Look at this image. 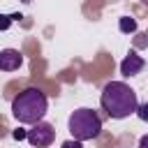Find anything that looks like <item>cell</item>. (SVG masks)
Instances as JSON below:
<instances>
[{
    "label": "cell",
    "instance_id": "1",
    "mask_svg": "<svg viewBox=\"0 0 148 148\" xmlns=\"http://www.w3.org/2000/svg\"><path fill=\"white\" fill-rule=\"evenodd\" d=\"M99 102H102V109L116 120H123V118L132 116L139 106L136 92L123 81H109L102 90Z\"/></svg>",
    "mask_w": 148,
    "mask_h": 148
},
{
    "label": "cell",
    "instance_id": "10",
    "mask_svg": "<svg viewBox=\"0 0 148 148\" xmlns=\"http://www.w3.org/2000/svg\"><path fill=\"white\" fill-rule=\"evenodd\" d=\"M60 148H83V141H76V139H69V141H65Z\"/></svg>",
    "mask_w": 148,
    "mask_h": 148
},
{
    "label": "cell",
    "instance_id": "7",
    "mask_svg": "<svg viewBox=\"0 0 148 148\" xmlns=\"http://www.w3.org/2000/svg\"><path fill=\"white\" fill-rule=\"evenodd\" d=\"M118 28H120V32H136V18L123 16V18L118 21Z\"/></svg>",
    "mask_w": 148,
    "mask_h": 148
},
{
    "label": "cell",
    "instance_id": "8",
    "mask_svg": "<svg viewBox=\"0 0 148 148\" xmlns=\"http://www.w3.org/2000/svg\"><path fill=\"white\" fill-rule=\"evenodd\" d=\"M16 18H21L18 14H14V16H7V14H0V30H7L9 25H12V21H16Z\"/></svg>",
    "mask_w": 148,
    "mask_h": 148
},
{
    "label": "cell",
    "instance_id": "3",
    "mask_svg": "<svg viewBox=\"0 0 148 148\" xmlns=\"http://www.w3.org/2000/svg\"><path fill=\"white\" fill-rule=\"evenodd\" d=\"M67 127H69V132L76 141H90L102 132V118L97 116V111H92L88 106H81V109L72 111V116L67 120Z\"/></svg>",
    "mask_w": 148,
    "mask_h": 148
},
{
    "label": "cell",
    "instance_id": "13",
    "mask_svg": "<svg viewBox=\"0 0 148 148\" xmlns=\"http://www.w3.org/2000/svg\"><path fill=\"white\" fill-rule=\"evenodd\" d=\"M21 2H30V0H21Z\"/></svg>",
    "mask_w": 148,
    "mask_h": 148
},
{
    "label": "cell",
    "instance_id": "4",
    "mask_svg": "<svg viewBox=\"0 0 148 148\" xmlns=\"http://www.w3.org/2000/svg\"><path fill=\"white\" fill-rule=\"evenodd\" d=\"M25 139H28V143L35 146V148H46V146L53 143V139H56V130H53V125L39 120V123L32 125V130H28V136H25Z\"/></svg>",
    "mask_w": 148,
    "mask_h": 148
},
{
    "label": "cell",
    "instance_id": "9",
    "mask_svg": "<svg viewBox=\"0 0 148 148\" xmlns=\"http://www.w3.org/2000/svg\"><path fill=\"white\" fill-rule=\"evenodd\" d=\"M134 113H136V116H139L141 120H146V123H148V102H146V104H139Z\"/></svg>",
    "mask_w": 148,
    "mask_h": 148
},
{
    "label": "cell",
    "instance_id": "2",
    "mask_svg": "<svg viewBox=\"0 0 148 148\" xmlns=\"http://www.w3.org/2000/svg\"><path fill=\"white\" fill-rule=\"evenodd\" d=\"M49 102L39 88H25L12 99V116L23 125H35L46 116Z\"/></svg>",
    "mask_w": 148,
    "mask_h": 148
},
{
    "label": "cell",
    "instance_id": "5",
    "mask_svg": "<svg viewBox=\"0 0 148 148\" xmlns=\"http://www.w3.org/2000/svg\"><path fill=\"white\" fill-rule=\"evenodd\" d=\"M143 67H146V60H143L136 51H130V56H125L123 62H120V74H123V76H134V74H139Z\"/></svg>",
    "mask_w": 148,
    "mask_h": 148
},
{
    "label": "cell",
    "instance_id": "11",
    "mask_svg": "<svg viewBox=\"0 0 148 148\" xmlns=\"http://www.w3.org/2000/svg\"><path fill=\"white\" fill-rule=\"evenodd\" d=\"M12 136H14L16 141H23V139L28 136V130H21V127H18V130H14V132H12Z\"/></svg>",
    "mask_w": 148,
    "mask_h": 148
},
{
    "label": "cell",
    "instance_id": "12",
    "mask_svg": "<svg viewBox=\"0 0 148 148\" xmlns=\"http://www.w3.org/2000/svg\"><path fill=\"white\" fill-rule=\"evenodd\" d=\"M139 148H148V134H143V136L139 139Z\"/></svg>",
    "mask_w": 148,
    "mask_h": 148
},
{
    "label": "cell",
    "instance_id": "6",
    "mask_svg": "<svg viewBox=\"0 0 148 148\" xmlns=\"http://www.w3.org/2000/svg\"><path fill=\"white\" fill-rule=\"evenodd\" d=\"M23 65V56L16 49H2L0 51V72H14Z\"/></svg>",
    "mask_w": 148,
    "mask_h": 148
}]
</instances>
